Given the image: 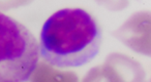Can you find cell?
Instances as JSON below:
<instances>
[{
    "mask_svg": "<svg viewBox=\"0 0 151 82\" xmlns=\"http://www.w3.org/2000/svg\"><path fill=\"white\" fill-rule=\"evenodd\" d=\"M82 82H120L115 72L108 65L104 64L91 68L84 76Z\"/></svg>",
    "mask_w": 151,
    "mask_h": 82,
    "instance_id": "6",
    "label": "cell"
},
{
    "mask_svg": "<svg viewBox=\"0 0 151 82\" xmlns=\"http://www.w3.org/2000/svg\"><path fill=\"white\" fill-rule=\"evenodd\" d=\"M114 35L126 46L143 55H150V13L132 15Z\"/></svg>",
    "mask_w": 151,
    "mask_h": 82,
    "instance_id": "3",
    "label": "cell"
},
{
    "mask_svg": "<svg viewBox=\"0 0 151 82\" xmlns=\"http://www.w3.org/2000/svg\"><path fill=\"white\" fill-rule=\"evenodd\" d=\"M30 82H79L73 71H61L47 63H38L29 78Z\"/></svg>",
    "mask_w": 151,
    "mask_h": 82,
    "instance_id": "5",
    "label": "cell"
},
{
    "mask_svg": "<svg viewBox=\"0 0 151 82\" xmlns=\"http://www.w3.org/2000/svg\"><path fill=\"white\" fill-rule=\"evenodd\" d=\"M38 60L35 36L22 23L0 13V82H27Z\"/></svg>",
    "mask_w": 151,
    "mask_h": 82,
    "instance_id": "2",
    "label": "cell"
},
{
    "mask_svg": "<svg viewBox=\"0 0 151 82\" xmlns=\"http://www.w3.org/2000/svg\"><path fill=\"white\" fill-rule=\"evenodd\" d=\"M101 30L93 15L82 8H63L42 25L40 55L55 68L82 67L99 53Z\"/></svg>",
    "mask_w": 151,
    "mask_h": 82,
    "instance_id": "1",
    "label": "cell"
},
{
    "mask_svg": "<svg viewBox=\"0 0 151 82\" xmlns=\"http://www.w3.org/2000/svg\"><path fill=\"white\" fill-rule=\"evenodd\" d=\"M105 64L115 72L120 82H147L145 70L129 55L113 53L107 57Z\"/></svg>",
    "mask_w": 151,
    "mask_h": 82,
    "instance_id": "4",
    "label": "cell"
}]
</instances>
